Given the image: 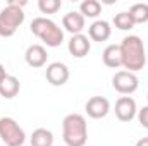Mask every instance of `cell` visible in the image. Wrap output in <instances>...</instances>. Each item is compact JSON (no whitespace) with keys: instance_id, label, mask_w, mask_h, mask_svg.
<instances>
[{"instance_id":"6da1fadb","label":"cell","mask_w":148,"mask_h":146,"mask_svg":"<svg viewBox=\"0 0 148 146\" xmlns=\"http://www.w3.org/2000/svg\"><path fill=\"white\" fill-rule=\"evenodd\" d=\"M121 57H122V67L129 72H138L145 69L147 65V52L143 40L136 35L124 36L121 41Z\"/></svg>"},{"instance_id":"7a4b0ae2","label":"cell","mask_w":148,"mask_h":146,"mask_svg":"<svg viewBox=\"0 0 148 146\" xmlns=\"http://www.w3.org/2000/svg\"><path fill=\"white\" fill-rule=\"evenodd\" d=\"M62 139L67 146H84L88 141V124L84 115L69 113L62 120Z\"/></svg>"},{"instance_id":"3957f363","label":"cell","mask_w":148,"mask_h":146,"mask_svg":"<svg viewBox=\"0 0 148 146\" xmlns=\"http://www.w3.org/2000/svg\"><path fill=\"white\" fill-rule=\"evenodd\" d=\"M26 5L24 0H9L7 5L0 10V36L10 38L16 35L17 28L24 23L23 7Z\"/></svg>"},{"instance_id":"277c9868","label":"cell","mask_w":148,"mask_h":146,"mask_svg":"<svg viewBox=\"0 0 148 146\" xmlns=\"http://www.w3.org/2000/svg\"><path fill=\"white\" fill-rule=\"evenodd\" d=\"M29 29L47 46L55 48V46H60L62 41H64V31H62V28L55 21H52L48 17H43V16L35 17L31 21V24H29Z\"/></svg>"},{"instance_id":"5b68a950","label":"cell","mask_w":148,"mask_h":146,"mask_svg":"<svg viewBox=\"0 0 148 146\" xmlns=\"http://www.w3.org/2000/svg\"><path fill=\"white\" fill-rule=\"evenodd\" d=\"M0 139L5 146H23L26 143V132L12 117H0Z\"/></svg>"},{"instance_id":"8992f818","label":"cell","mask_w":148,"mask_h":146,"mask_svg":"<svg viewBox=\"0 0 148 146\" xmlns=\"http://www.w3.org/2000/svg\"><path fill=\"white\" fill-rule=\"evenodd\" d=\"M140 86V79L134 72H129V71H117V72L112 76V88L121 93V95H131L138 89Z\"/></svg>"},{"instance_id":"52a82bcc","label":"cell","mask_w":148,"mask_h":146,"mask_svg":"<svg viewBox=\"0 0 148 146\" xmlns=\"http://www.w3.org/2000/svg\"><path fill=\"white\" fill-rule=\"evenodd\" d=\"M69 67L64 62H52L45 69V77L52 86H64L69 81Z\"/></svg>"},{"instance_id":"ba28073f","label":"cell","mask_w":148,"mask_h":146,"mask_svg":"<svg viewBox=\"0 0 148 146\" xmlns=\"http://www.w3.org/2000/svg\"><path fill=\"white\" fill-rule=\"evenodd\" d=\"M114 112H115V117L121 122H131L136 117V113H138V107H136L134 98H131V96H121V98H117Z\"/></svg>"},{"instance_id":"9c48e42d","label":"cell","mask_w":148,"mask_h":146,"mask_svg":"<svg viewBox=\"0 0 148 146\" xmlns=\"http://www.w3.org/2000/svg\"><path fill=\"white\" fill-rule=\"evenodd\" d=\"M84 110H86L88 117L98 120V119H103V117L109 115V112H110V102L105 96H91L86 102Z\"/></svg>"},{"instance_id":"30bf717a","label":"cell","mask_w":148,"mask_h":146,"mask_svg":"<svg viewBox=\"0 0 148 146\" xmlns=\"http://www.w3.org/2000/svg\"><path fill=\"white\" fill-rule=\"evenodd\" d=\"M47 59H48V53H47V48L43 45H29L26 48V53H24V60L29 67L33 69H40L47 64Z\"/></svg>"},{"instance_id":"8fae6325","label":"cell","mask_w":148,"mask_h":146,"mask_svg":"<svg viewBox=\"0 0 148 146\" xmlns=\"http://www.w3.org/2000/svg\"><path fill=\"white\" fill-rule=\"evenodd\" d=\"M67 50H69V53L76 57V59H83V57H86L88 53H90V50H91V41H90V38L86 36V35H73L71 40L67 41Z\"/></svg>"},{"instance_id":"7c38bea8","label":"cell","mask_w":148,"mask_h":146,"mask_svg":"<svg viewBox=\"0 0 148 146\" xmlns=\"http://www.w3.org/2000/svg\"><path fill=\"white\" fill-rule=\"evenodd\" d=\"M112 35V28H110V23L105 21V19H97L93 21L90 26H88V38L93 40V41H107Z\"/></svg>"},{"instance_id":"4fadbf2b","label":"cell","mask_w":148,"mask_h":146,"mask_svg":"<svg viewBox=\"0 0 148 146\" xmlns=\"http://www.w3.org/2000/svg\"><path fill=\"white\" fill-rule=\"evenodd\" d=\"M62 26L66 31H69L71 35H81L84 26H86V19L81 16V12L77 10H71L67 14H64L62 17Z\"/></svg>"},{"instance_id":"5bb4252c","label":"cell","mask_w":148,"mask_h":146,"mask_svg":"<svg viewBox=\"0 0 148 146\" xmlns=\"http://www.w3.org/2000/svg\"><path fill=\"white\" fill-rule=\"evenodd\" d=\"M102 60L107 67L119 69L122 67V57H121V46L119 45H107L102 52Z\"/></svg>"},{"instance_id":"9a60e30c","label":"cell","mask_w":148,"mask_h":146,"mask_svg":"<svg viewBox=\"0 0 148 146\" xmlns=\"http://www.w3.org/2000/svg\"><path fill=\"white\" fill-rule=\"evenodd\" d=\"M19 89H21V83H19V79H17L16 76L7 74V76L0 81V96H3V98H7V100L17 96Z\"/></svg>"},{"instance_id":"2e32d148","label":"cell","mask_w":148,"mask_h":146,"mask_svg":"<svg viewBox=\"0 0 148 146\" xmlns=\"http://www.w3.org/2000/svg\"><path fill=\"white\" fill-rule=\"evenodd\" d=\"M29 145L31 146H53V132L45 129V127H38L33 131L31 138H29Z\"/></svg>"},{"instance_id":"e0dca14e","label":"cell","mask_w":148,"mask_h":146,"mask_svg":"<svg viewBox=\"0 0 148 146\" xmlns=\"http://www.w3.org/2000/svg\"><path fill=\"white\" fill-rule=\"evenodd\" d=\"M79 12H81V16H83L84 19H86V17L95 19V17H98L100 12H102V3H100L98 0H83L81 5H79Z\"/></svg>"},{"instance_id":"ac0fdd59","label":"cell","mask_w":148,"mask_h":146,"mask_svg":"<svg viewBox=\"0 0 148 146\" xmlns=\"http://www.w3.org/2000/svg\"><path fill=\"white\" fill-rule=\"evenodd\" d=\"M129 16H131L134 24H145V23H148V3H143V2L133 3L131 9H129Z\"/></svg>"},{"instance_id":"d6986e66","label":"cell","mask_w":148,"mask_h":146,"mask_svg":"<svg viewBox=\"0 0 148 146\" xmlns=\"http://www.w3.org/2000/svg\"><path fill=\"white\" fill-rule=\"evenodd\" d=\"M112 23H114V26H115L117 29H121V31H129V29L134 28V23H133L131 16H129V12H126V10L115 14Z\"/></svg>"},{"instance_id":"ffe728a7","label":"cell","mask_w":148,"mask_h":146,"mask_svg":"<svg viewBox=\"0 0 148 146\" xmlns=\"http://www.w3.org/2000/svg\"><path fill=\"white\" fill-rule=\"evenodd\" d=\"M62 7L60 0H38V9L41 14H55Z\"/></svg>"},{"instance_id":"44dd1931","label":"cell","mask_w":148,"mask_h":146,"mask_svg":"<svg viewBox=\"0 0 148 146\" xmlns=\"http://www.w3.org/2000/svg\"><path fill=\"white\" fill-rule=\"evenodd\" d=\"M136 117H138V122L145 127V129H148V105L147 107H143V108L138 110V113H136Z\"/></svg>"},{"instance_id":"7402d4cb","label":"cell","mask_w":148,"mask_h":146,"mask_svg":"<svg viewBox=\"0 0 148 146\" xmlns=\"http://www.w3.org/2000/svg\"><path fill=\"white\" fill-rule=\"evenodd\" d=\"M134 146H148V138H141L140 141H136Z\"/></svg>"},{"instance_id":"603a6c76","label":"cell","mask_w":148,"mask_h":146,"mask_svg":"<svg viewBox=\"0 0 148 146\" xmlns=\"http://www.w3.org/2000/svg\"><path fill=\"white\" fill-rule=\"evenodd\" d=\"M5 76H7V72H5V67H3V64L0 62V81H2Z\"/></svg>"},{"instance_id":"cb8c5ba5","label":"cell","mask_w":148,"mask_h":146,"mask_svg":"<svg viewBox=\"0 0 148 146\" xmlns=\"http://www.w3.org/2000/svg\"><path fill=\"white\" fill-rule=\"evenodd\" d=\"M147 100H148V93H147Z\"/></svg>"}]
</instances>
